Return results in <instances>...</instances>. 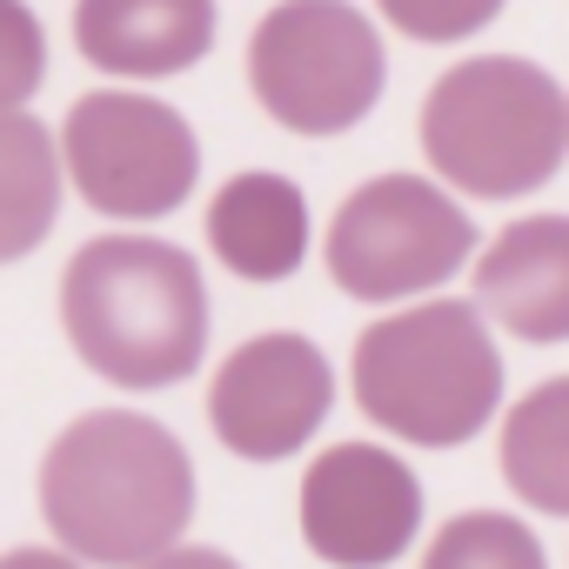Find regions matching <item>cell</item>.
<instances>
[{
	"label": "cell",
	"instance_id": "obj_1",
	"mask_svg": "<svg viewBox=\"0 0 569 569\" xmlns=\"http://www.w3.org/2000/svg\"><path fill=\"white\" fill-rule=\"evenodd\" d=\"M41 516L81 562L141 569L174 549L194 516L188 449L134 409H94L54 436L41 462Z\"/></svg>",
	"mask_w": 569,
	"mask_h": 569
},
{
	"label": "cell",
	"instance_id": "obj_2",
	"mask_svg": "<svg viewBox=\"0 0 569 569\" xmlns=\"http://www.w3.org/2000/svg\"><path fill=\"white\" fill-rule=\"evenodd\" d=\"M61 322L74 356L114 389H168L201 369L208 289L188 248L148 234H108L68 261Z\"/></svg>",
	"mask_w": 569,
	"mask_h": 569
},
{
	"label": "cell",
	"instance_id": "obj_3",
	"mask_svg": "<svg viewBox=\"0 0 569 569\" xmlns=\"http://www.w3.org/2000/svg\"><path fill=\"white\" fill-rule=\"evenodd\" d=\"M482 316V302H422L376 322L356 342L362 416L416 449H456L482 436L502 402V356Z\"/></svg>",
	"mask_w": 569,
	"mask_h": 569
},
{
	"label": "cell",
	"instance_id": "obj_4",
	"mask_svg": "<svg viewBox=\"0 0 569 569\" xmlns=\"http://www.w3.org/2000/svg\"><path fill=\"white\" fill-rule=\"evenodd\" d=\"M569 148L562 88L516 54H482L449 68L422 101V154L429 168L482 201H509L542 188Z\"/></svg>",
	"mask_w": 569,
	"mask_h": 569
},
{
	"label": "cell",
	"instance_id": "obj_5",
	"mask_svg": "<svg viewBox=\"0 0 569 569\" xmlns=\"http://www.w3.org/2000/svg\"><path fill=\"white\" fill-rule=\"evenodd\" d=\"M382 41L349 0H281L248 41L254 101L289 134H349L382 101Z\"/></svg>",
	"mask_w": 569,
	"mask_h": 569
},
{
	"label": "cell",
	"instance_id": "obj_6",
	"mask_svg": "<svg viewBox=\"0 0 569 569\" xmlns=\"http://www.w3.org/2000/svg\"><path fill=\"white\" fill-rule=\"evenodd\" d=\"M469 214L422 174H376L329 221V274L356 302L429 296L469 261Z\"/></svg>",
	"mask_w": 569,
	"mask_h": 569
},
{
	"label": "cell",
	"instance_id": "obj_7",
	"mask_svg": "<svg viewBox=\"0 0 569 569\" xmlns=\"http://www.w3.org/2000/svg\"><path fill=\"white\" fill-rule=\"evenodd\" d=\"M61 134H68V174H74L81 201L114 221L174 214L201 174L194 128L154 94L101 88V94L74 101Z\"/></svg>",
	"mask_w": 569,
	"mask_h": 569
},
{
	"label": "cell",
	"instance_id": "obj_8",
	"mask_svg": "<svg viewBox=\"0 0 569 569\" xmlns=\"http://www.w3.org/2000/svg\"><path fill=\"white\" fill-rule=\"evenodd\" d=\"M336 409V376L329 356L309 336H254L241 342L221 369H214V396H208V422L214 436L248 456V462H281L296 456Z\"/></svg>",
	"mask_w": 569,
	"mask_h": 569
},
{
	"label": "cell",
	"instance_id": "obj_9",
	"mask_svg": "<svg viewBox=\"0 0 569 569\" xmlns=\"http://www.w3.org/2000/svg\"><path fill=\"white\" fill-rule=\"evenodd\" d=\"M422 529V482L376 442H336L302 476V536L336 569H382Z\"/></svg>",
	"mask_w": 569,
	"mask_h": 569
},
{
	"label": "cell",
	"instance_id": "obj_10",
	"mask_svg": "<svg viewBox=\"0 0 569 569\" xmlns=\"http://www.w3.org/2000/svg\"><path fill=\"white\" fill-rule=\"evenodd\" d=\"M74 48L114 81H161L214 48V0H81Z\"/></svg>",
	"mask_w": 569,
	"mask_h": 569
},
{
	"label": "cell",
	"instance_id": "obj_11",
	"mask_svg": "<svg viewBox=\"0 0 569 569\" xmlns=\"http://www.w3.org/2000/svg\"><path fill=\"white\" fill-rule=\"evenodd\" d=\"M476 296L509 336L569 342V214L509 221L476 268Z\"/></svg>",
	"mask_w": 569,
	"mask_h": 569
},
{
	"label": "cell",
	"instance_id": "obj_12",
	"mask_svg": "<svg viewBox=\"0 0 569 569\" xmlns=\"http://www.w3.org/2000/svg\"><path fill=\"white\" fill-rule=\"evenodd\" d=\"M208 241L241 281H289L309 261V201L289 174H234L208 208Z\"/></svg>",
	"mask_w": 569,
	"mask_h": 569
},
{
	"label": "cell",
	"instance_id": "obj_13",
	"mask_svg": "<svg viewBox=\"0 0 569 569\" xmlns=\"http://www.w3.org/2000/svg\"><path fill=\"white\" fill-rule=\"evenodd\" d=\"M502 476L529 509L569 516V376L536 382L509 409V422H502Z\"/></svg>",
	"mask_w": 569,
	"mask_h": 569
},
{
	"label": "cell",
	"instance_id": "obj_14",
	"mask_svg": "<svg viewBox=\"0 0 569 569\" xmlns=\"http://www.w3.org/2000/svg\"><path fill=\"white\" fill-rule=\"evenodd\" d=\"M422 569H549V556H542V542L516 516L469 509V516H449L429 536Z\"/></svg>",
	"mask_w": 569,
	"mask_h": 569
},
{
	"label": "cell",
	"instance_id": "obj_15",
	"mask_svg": "<svg viewBox=\"0 0 569 569\" xmlns=\"http://www.w3.org/2000/svg\"><path fill=\"white\" fill-rule=\"evenodd\" d=\"M8 174H14V221H8V241L0 254H28L41 221L54 214V174H48V141L28 114H14L8 128Z\"/></svg>",
	"mask_w": 569,
	"mask_h": 569
},
{
	"label": "cell",
	"instance_id": "obj_16",
	"mask_svg": "<svg viewBox=\"0 0 569 569\" xmlns=\"http://www.w3.org/2000/svg\"><path fill=\"white\" fill-rule=\"evenodd\" d=\"M376 8L409 41H462L502 14V0H376Z\"/></svg>",
	"mask_w": 569,
	"mask_h": 569
},
{
	"label": "cell",
	"instance_id": "obj_17",
	"mask_svg": "<svg viewBox=\"0 0 569 569\" xmlns=\"http://www.w3.org/2000/svg\"><path fill=\"white\" fill-rule=\"evenodd\" d=\"M141 569H241V562L221 556V549H161V556L141 562Z\"/></svg>",
	"mask_w": 569,
	"mask_h": 569
},
{
	"label": "cell",
	"instance_id": "obj_18",
	"mask_svg": "<svg viewBox=\"0 0 569 569\" xmlns=\"http://www.w3.org/2000/svg\"><path fill=\"white\" fill-rule=\"evenodd\" d=\"M0 569H81V562H74V549L68 556H54V549H14Z\"/></svg>",
	"mask_w": 569,
	"mask_h": 569
}]
</instances>
